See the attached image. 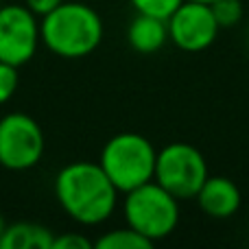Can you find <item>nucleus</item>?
Listing matches in <instances>:
<instances>
[{"label": "nucleus", "mask_w": 249, "mask_h": 249, "mask_svg": "<svg viewBox=\"0 0 249 249\" xmlns=\"http://www.w3.org/2000/svg\"><path fill=\"white\" fill-rule=\"evenodd\" d=\"M61 210L81 225H99L112 216L118 188L99 162H70L55 177Z\"/></svg>", "instance_id": "nucleus-1"}, {"label": "nucleus", "mask_w": 249, "mask_h": 249, "mask_svg": "<svg viewBox=\"0 0 249 249\" xmlns=\"http://www.w3.org/2000/svg\"><path fill=\"white\" fill-rule=\"evenodd\" d=\"M39 37L57 57L79 59L94 51L103 39V20L83 2H61L39 18Z\"/></svg>", "instance_id": "nucleus-2"}, {"label": "nucleus", "mask_w": 249, "mask_h": 249, "mask_svg": "<svg viewBox=\"0 0 249 249\" xmlns=\"http://www.w3.org/2000/svg\"><path fill=\"white\" fill-rule=\"evenodd\" d=\"M155 158L158 151L144 136L124 131L105 142L99 164L118 188V193H129L153 179Z\"/></svg>", "instance_id": "nucleus-3"}, {"label": "nucleus", "mask_w": 249, "mask_h": 249, "mask_svg": "<svg viewBox=\"0 0 249 249\" xmlns=\"http://www.w3.org/2000/svg\"><path fill=\"white\" fill-rule=\"evenodd\" d=\"M127 225L151 243L162 241L175 232L179 223V199H175L155 179L124 193Z\"/></svg>", "instance_id": "nucleus-4"}, {"label": "nucleus", "mask_w": 249, "mask_h": 249, "mask_svg": "<svg viewBox=\"0 0 249 249\" xmlns=\"http://www.w3.org/2000/svg\"><path fill=\"white\" fill-rule=\"evenodd\" d=\"M206 177V158L188 142H171L158 151L153 179L179 201L195 199Z\"/></svg>", "instance_id": "nucleus-5"}, {"label": "nucleus", "mask_w": 249, "mask_h": 249, "mask_svg": "<svg viewBox=\"0 0 249 249\" xmlns=\"http://www.w3.org/2000/svg\"><path fill=\"white\" fill-rule=\"evenodd\" d=\"M44 131L29 114L13 112L0 118V166L9 171H29L44 155Z\"/></svg>", "instance_id": "nucleus-6"}, {"label": "nucleus", "mask_w": 249, "mask_h": 249, "mask_svg": "<svg viewBox=\"0 0 249 249\" xmlns=\"http://www.w3.org/2000/svg\"><path fill=\"white\" fill-rule=\"evenodd\" d=\"M39 42L37 16L26 4L0 7V61L20 68L35 57Z\"/></svg>", "instance_id": "nucleus-7"}, {"label": "nucleus", "mask_w": 249, "mask_h": 249, "mask_svg": "<svg viewBox=\"0 0 249 249\" xmlns=\"http://www.w3.org/2000/svg\"><path fill=\"white\" fill-rule=\"evenodd\" d=\"M168 39L186 53H199L212 46L221 26L216 22L212 7L206 2L184 0L168 16Z\"/></svg>", "instance_id": "nucleus-8"}, {"label": "nucleus", "mask_w": 249, "mask_h": 249, "mask_svg": "<svg viewBox=\"0 0 249 249\" xmlns=\"http://www.w3.org/2000/svg\"><path fill=\"white\" fill-rule=\"evenodd\" d=\"M195 199L203 214L212 219H230L241 208V190L230 177L223 175H208Z\"/></svg>", "instance_id": "nucleus-9"}, {"label": "nucleus", "mask_w": 249, "mask_h": 249, "mask_svg": "<svg viewBox=\"0 0 249 249\" xmlns=\"http://www.w3.org/2000/svg\"><path fill=\"white\" fill-rule=\"evenodd\" d=\"M127 39L136 53H142V55L158 53L168 42V24L162 18L136 13L127 29Z\"/></svg>", "instance_id": "nucleus-10"}, {"label": "nucleus", "mask_w": 249, "mask_h": 249, "mask_svg": "<svg viewBox=\"0 0 249 249\" xmlns=\"http://www.w3.org/2000/svg\"><path fill=\"white\" fill-rule=\"evenodd\" d=\"M55 234L48 228L39 223H13L7 225L2 238H0V249H51Z\"/></svg>", "instance_id": "nucleus-11"}, {"label": "nucleus", "mask_w": 249, "mask_h": 249, "mask_svg": "<svg viewBox=\"0 0 249 249\" xmlns=\"http://www.w3.org/2000/svg\"><path fill=\"white\" fill-rule=\"evenodd\" d=\"M94 247L96 249H151L153 243L127 225V228H123V230L105 232L103 236L94 243Z\"/></svg>", "instance_id": "nucleus-12"}, {"label": "nucleus", "mask_w": 249, "mask_h": 249, "mask_svg": "<svg viewBox=\"0 0 249 249\" xmlns=\"http://www.w3.org/2000/svg\"><path fill=\"white\" fill-rule=\"evenodd\" d=\"M212 13L221 29L236 26L243 20V2L241 0H212L210 2Z\"/></svg>", "instance_id": "nucleus-13"}, {"label": "nucleus", "mask_w": 249, "mask_h": 249, "mask_svg": "<svg viewBox=\"0 0 249 249\" xmlns=\"http://www.w3.org/2000/svg\"><path fill=\"white\" fill-rule=\"evenodd\" d=\"M136 9V13H146V16H155L168 20L173 11L179 7L184 0H129Z\"/></svg>", "instance_id": "nucleus-14"}, {"label": "nucleus", "mask_w": 249, "mask_h": 249, "mask_svg": "<svg viewBox=\"0 0 249 249\" xmlns=\"http://www.w3.org/2000/svg\"><path fill=\"white\" fill-rule=\"evenodd\" d=\"M18 86H20V74H18V68L16 66H11V64L0 61V105H4L13 94H16Z\"/></svg>", "instance_id": "nucleus-15"}, {"label": "nucleus", "mask_w": 249, "mask_h": 249, "mask_svg": "<svg viewBox=\"0 0 249 249\" xmlns=\"http://www.w3.org/2000/svg\"><path fill=\"white\" fill-rule=\"evenodd\" d=\"M94 247V243H90V238L83 236V234H59L55 236L51 249H90Z\"/></svg>", "instance_id": "nucleus-16"}, {"label": "nucleus", "mask_w": 249, "mask_h": 249, "mask_svg": "<svg viewBox=\"0 0 249 249\" xmlns=\"http://www.w3.org/2000/svg\"><path fill=\"white\" fill-rule=\"evenodd\" d=\"M61 2H64V0H24V4H26V7H29L37 18H42V16H46V13H51L53 9H57Z\"/></svg>", "instance_id": "nucleus-17"}, {"label": "nucleus", "mask_w": 249, "mask_h": 249, "mask_svg": "<svg viewBox=\"0 0 249 249\" xmlns=\"http://www.w3.org/2000/svg\"><path fill=\"white\" fill-rule=\"evenodd\" d=\"M4 230H7V223H4V219H2V214H0V238H2V234H4Z\"/></svg>", "instance_id": "nucleus-18"}, {"label": "nucleus", "mask_w": 249, "mask_h": 249, "mask_svg": "<svg viewBox=\"0 0 249 249\" xmlns=\"http://www.w3.org/2000/svg\"><path fill=\"white\" fill-rule=\"evenodd\" d=\"M195 2H206V4H210L212 0H195Z\"/></svg>", "instance_id": "nucleus-19"}, {"label": "nucleus", "mask_w": 249, "mask_h": 249, "mask_svg": "<svg viewBox=\"0 0 249 249\" xmlns=\"http://www.w3.org/2000/svg\"><path fill=\"white\" fill-rule=\"evenodd\" d=\"M2 4H4V2H2V0H0V7H2Z\"/></svg>", "instance_id": "nucleus-20"}]
</instances>
